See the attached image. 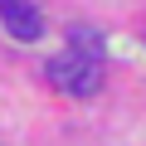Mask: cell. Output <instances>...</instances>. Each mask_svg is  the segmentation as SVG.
Listing matches in <instances>:
<instances>
[{"instance_id": "6da1fadb", "label": "cell", "mask_w": 146, "mask_h": 146, "mask_svg": "<svg viewBox=\"0 0 146 146\" xmlns=\"http://www.w3.org/2000/svg\"><path fill=\"white\" fill-rule=\"evenodd\" d=\"M44 73H49V83H54V88H63L68 98H93V93L102 88V63H98V58H88V54H78V49L54 54Z\"/></svg>"}, {"instance_id": "3957f363", "label": "cell", "mask_w": 146, "mask_h": 146, "mask_svg": "<svg viewBox=\"0 0 146 146\" xmlns=\"http://www.w3.org/2000/svg\"><path fill=\"white\" fill-rule=\"evenodd\" d=\"M68 44L78 49V54H88V58H102V34L88 29V25H73L68 29Z\"/></svg>"}, {"instance_id": "7a4b0ae2", "label": "cell", "mask_w": 146, "mask_h": 146, "mask_svg": "<svg viewBox=\"0 0 146 146\" xmlns=\"http://www.w3.org/2000/svg\"><path fill=\"white\" fill-rule=\"evenodd\" d=\"M0 25H5V34L20 39V44L44 39V15L29 5V0H0Z\"/></svg>"}]
</instances>
